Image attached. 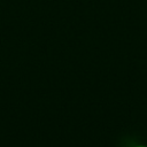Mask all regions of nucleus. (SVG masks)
Wrapping results in <instances>:
<instances>
[{
	"instance_id": "f257e3e1",
	"label": "nucleus",
	"mask_w": 147,
	"mask_h": 147,
	"mask_svg": "<svg viewBox=\"0 0 147 147\" xmlns=\"http://www.w3.org/2000/svg\"><path fill=\"white\" fill-rule=\"evenodd\" d=\"M132 147H147V145H136V146H132Z\"/></svg>"
}]
</instances>
